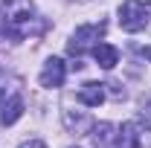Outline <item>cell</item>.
I'll return each mask as SVG.
<instances>
[{"label": "cell", "mask_w": 151, "mask_h": 148, "mask_svg": "<svg viewBox=\"0 0 151 148\" xmlns=\"http://www.w3.org/2000/svg\"><path fill=\"white\" fill-rule=\"evenodd\" d=\"M3 29L9 38L23 41L26 35L44 32V23L38 20L29 0H3Z\"/></svg>", "instance_id": "cell-1"}, {"label": "cell", "mask_w": 151, "mask_h": 148, "mask_svg": "<svg viewBox=\"0 0 151 148\" xmlns=\"http://www.w3.org/2000/svg\"><path fill=\"white\" fill-rule=\"evenodd\" d=\"M151 23V3L142 0H125L119 6V26L125 32H142Z\"/></svg>", "instance_id": "cell-2"}, {"label": "cell", "mask_w": 151, "mask_h": 148, "mask_svg": "<svg viewBox=\"0 0 151 148\" xmlns=\"http://www.w3.org/2000/svg\"><path fill=\"white\" fill-rule=\"evenodd\" d=\"M105 23L99 20V23H87V26H78L73 32V38H70V44H67V52L70 55H81V52H87V50H93L96 44H99V38L105 35Z\"/></svg>", "instance_id": "cell-3"}, {"label": "cell", "mask_w": 151, "mask_h": 148, "mask_svg": "<svg viewBox=\"0 0 151 148\" xmlns=\"http://www.w3.org/2000/svg\"><path fill=\"white\" fill-rule=\"evenodd\" d=\"M20 113H23V99H20L18 90L6 93L3 99H0V122L3 125H15L20 119Z\"/></svg>", "instance_id": "cell-4"}, {"label": "cell", "mask_w": 151, "mask_h": 148, "mask_svg": "<svg viewBox=\"0 0 151 148\" xmlns=\"http://www.w3.org/2000/svg\"><path fill=\"white\" fill-rule=\"evenodd\" d=\"M64 75H67L64 61H61V58H50V61L44 64V70H41V87L55 90V87H61V84H64Z\"/></svg>", "instance_id": "cell-5"}, {"label": "cell", "mask_w": 151, "mask_h": 148, "mask_svg": "<svg viewBox=\"0 0 151 148\" xmlns=\"http://www.w3.org/2000/svg\"><path fill=\"white\" fill-rule=\"evenodd\" d=\"M90 137L96 148H119V125L113 122H99Z\"/></svg>", "instance_id": "cell-6"}, {"label": "cell", "mask_w": 151, "mask_h": 148, "mask_svg": "<svg viewBox=\"0 0 151 148\" xmlns=\"http://www.w3.org/2000/svg\"><path fill=\"white\" fill-rule=\"evenodd\" d=\"M90 52H93L96 64H99L102 70H113V67L119 64V50H116L113 44H102V41H99V44H96Z\"/></svg>", "instance_id": "cell-7"}, {"label": "cell", "mask_w": 151, "mask_h": 148, "mask_svg": "<svg viewBox=\"0 0 151 148\" xmlns=\"http://www.w3.org/2000/svg\"><path fill=\"white\" fill-rule=\"evenodd\" d=\"M78 102L87 105V108H99V105L105 102V84H99V81H87V84L78 90Z\"/></svg>", "instance_id": "cell-8"}, {"label": "cell", "mask_w": 151, "mask_h": 148, "mask_svg": "<svg viewBox=\"0 0 151 148\" xmlns=\"http://www.w3.org/2000/svg\"><path fill=\"white\" fill-rule=\"evenodd\" d=\"M64 122H67V128H76L78 134L90 128V119H87V116H76V119H73V113H70V111L64 113Z\"/></svg>", "instance_id": "cell-9"}, {"label": "cell", "mask_w": 151, "mask_h": 148, "mask_svg": "<svg viewBox=\"0 0 151 148\" xmlns=\"http://www.w3.org/2000/svg\"><path fill=\"white\" fill-rule=\"evenodd\" d=\"M20 148H47L44 139H26V142H20Z\"/></svg>", "instance_id": "cell-10"}, {"label": "cell", "mask_w": 151, "mask_h": 148, "mask_svg": "<svg viewBox=\"0 0 151 148\" xmlns=\"http://www.w3.org/2000/svg\"><path fill=\"white\" fill-rule=\"evenodd\" d=\"M137 52H139V55H145V58H151V47H139Z\"/></svg>", "instance_id": "cell-11"}]
</instances>
